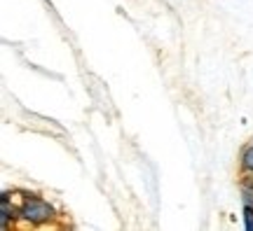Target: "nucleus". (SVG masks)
Listing matches in <instances>:
<instances>
[{
	"mask_svg": "<svg viewBox=\"0 0 253 231\" xmlns=\"http://www.w3.org/2000/svg\"><path fill=\"white\" fill-rule=\"evenodd\" d=\"M19 217L24 220V222L33 224H45L47 220H52L54 217V210H52V205L45 203V201H40V198H26L21 208H19Z\"/></svg>",
	"mask_w": 253,
	"mask_h": 231,
	"instance_id": "f257e3e1",
	"label": "nucleus"
},
{
	"mask_svg": "<svg viewBox=\"0 0 253 231\" xmlns=\"http://www.w3.org/2000/svg\"><path fill=\"white\" fill-rule=\"evenodd\" d=\"M9 217H14V208H9V194H2V229H7Z\"/></svg>",
	"mask_w": 253,
	"mask_h": 231,
	"instance_id": "f03ea898",
	"label": "nucleus"
},
{
	"mask_svg": "<svg viewBox=\"0 0 253 231\" xmlns=\"http://www.w3.org/2000/svg\"><path fill=\"white\" fill-rule=\"evenodd\" d=\"M242 168L246 173H253V147H246L244 154H242Z\"/></svg>",
	"mask_w": 253,
	"mask_h": 231,
	"instance_id": "7ed1b4c3",
	"label": "nucleus"
},
{
	"mask_svg": "<svg viewBox=\"0 0 253 231\" xmlns=\"http://www.w3.org/2000/svg\"><path fill=\"white\" fill-rule=\"evenodd\" d=\"M244 227L246 231H253V205H244Z\"/></svg>",
	"mask_w": 253,
	"mask_h": 231,
	"instance_id": "20e7f679",
	"label": "nucleus"
},
{
	"mask_svg": "<svg viewBox=\"0 0 253 231\" xmlns=\"http://www.w3.org/2000/svg\"><path fill=\"white\" fill-rule=\"evenodd\" d=\"M242 201H244V205H253V189L242 187Z\"/></svg>",
	"mask_w": 253,
	"mask_h": 231,
	"instance_id": "39448f33",
	"label": "nucleus"
},
{
	"mask_svg": "<svg viewBox=\"0 0 253 231\" xmlns=\"http://www.w3.org/2000/svg\"><path fill=\"white\" fill-rule=\"evenodd\" d=\"M242 187H246V189H253V178H249V175H246V180L242 182Z\"/></svg>",
	"mask_w": 253,
	"mask_h": 231,
	"instance_id": "423d86ee",
	"label": "nucleus"
}]
</instances>
